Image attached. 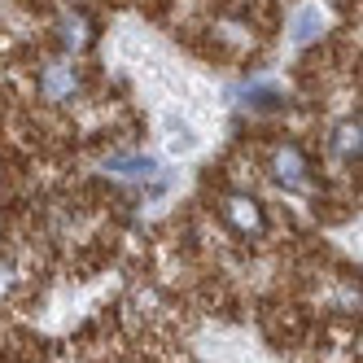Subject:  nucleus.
<instances>
[{
	"label": "nucleus",
	"mask_w": 363,
	"mask_h": 363,
	"mask_svg": "<svg viewBox=\"0 0 363 363\" xmlns=\"http://www.w3.org/2000/svg\"><path fill=\"white\" fill-rule=\"evenodd\" d=\"M22 289V272H18V263H13V258H5V254H0V302H5V298H13Z\"/></svg>",
	"instance_id": "nucleus-9"
},
{
	"label": "nucleus",
	"mask_w": 363,
	"mask_h": 363,
	"mask_svg": "<svg viewBox=\"0 0 363 363\" xmlns=\"http://www.w3.org/2000/svg\"><path fill=\"white\" fill-rule=\"evenodd\" d=\"M162 127H167V149H171V153H189V149L197 145V136H193V127H189L184 118H175V114H167V118H162Z\"/></svg>",
	"instance_id": "nucleus-8"
},
{
	"label": "nucleus",
	"mask_w": 363,
	"mask_h": 363,
	"mask_svg": "<svg viewBox=\"0 0 363 363\" xmlns=\"http://www.w3.org/2000/svg\"><path fill=\"white\" fill-rule=\"evenodd\" d=\"M84 92V74L74 70V62H48L40 66V96L48 106H66Z\"/></svg>",
	"instance_id": "nucleus-3"
},
{
	"label": "nucleus",
	"mask_w": 363,
	"mask_h": 363,
	"mask_svg": "<svg viewBox=\"0 0 363 363\" xmlns=\"http://www.w3.org/2000/svg\"><path fill=\"white\" fill-rule=\"evenodd\" d=\"M241 96L254 101V110H276V106H280V92H276L272 84H250Z\"/></svg>",
	"instance_id": "nucleus-10"
},
{
	"label": "nucleus",
	"mask_w": 363,
	"mask_h": 363,
	"mask_svg": "<svg viewBox=\"0 0 363 363\" xmlns=\"http://www.w3.org/2000/svg\"><path fill=\"white\" fill-rule=\"evenodd\" d=\"M328 149H333L337 162L359 167V153H363V127H359V118H342V123H337L333 136H328Z\"/></svg>",
	"instance_id": "nucleus-5"
},
{
	"label": "nucleus",
	"mask_w": 363,
	"mask_h": 363,
	"mask_svg": "<svg viewBox=\"0 0 363 363\" xmlns=\"http://www.w3.org/2000/svg\"><path fill=\"white\" fill-rule=\"evenodd\" d=\"M324 27H328V13L320 5H302L289 22V35H294V44H311V40L324 35Z\"/></svg>",
	"instance_id": "nucleus-6"
},
{
	"label": "nucleus",
	"mask_w": 363,
	"mask_h": 363,
	"mask_svg": "<svg viewBox=\"0 0 363 363\" xmlns=\"http://www.w3.org/2000/svg\"><path fill=\"white\" fill-rule=\"evenodd\" d=\"M267 175L276 179L284 193L311 189V162H306V153L294 140H276L272 145V153H267Z\"/></svg>",
	"instance_id": "nucleus-2"
},
{
	"label": "nucleus",
	"mask_w": 363,
	"mask_h": 363,
	"mask_svg": "<svg viewBox=\"0 0 363 363\" xmlns=\"http://www.w3.org/2000/svg\"><path fill=\"white\" fill-rule=\"evenodd\" d=\"M53 35H57V48L66 57H79L88 53V48L96 44V27H92V18L79 13V9H66L57 22H53Z\"/></svg>",
	"instance_id": "nucleus-4"
},
{
	"label": "nucleus",
	"mask_w": 363,
	"mask_h": 363,
	"mask_svg": "<svg viewBox=\"0 0 363 363\" xmlns=\"http://www.w3.org/2000/svg\"><path fill=\"white\" fill-rule=\"evenodd\" d=\"M219 219L228 232H237L241 241H258L267 232V211H263V201L250 197V193H228L219 201Z\"/></svg>",
	"instance_id": "nucleus-1"
},
{
	"label": "nucleus",
	"mask_w": 363,
	"mask_h": 363,
	"mask_svg": "<svg viewBox=\"0 0 363 363\" xmlns=\"http://www.w3.org/2000/svg\"><path fill=\"white\" fill-rule=\"evenodd\" d=\"M106 171L123 175V179H149L158 171V162H153L149 153H114V158H106Z\"/></svg>",
	"instance_id": "nucleus-7"
}]
</instances>
